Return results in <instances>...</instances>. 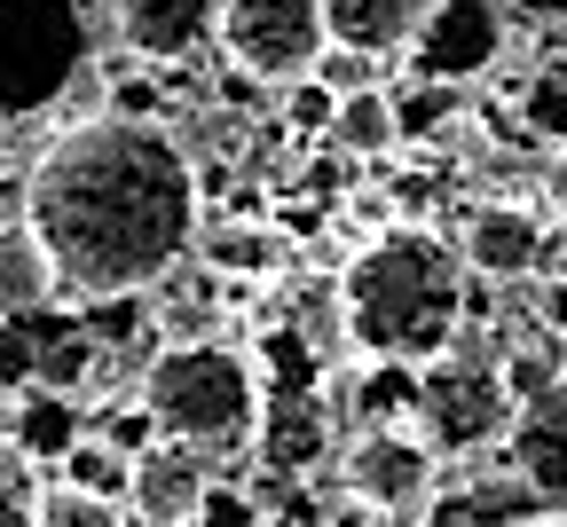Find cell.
<instances>
[{"mask_svg": "<svg viewBox=\"0 0 567 527\" xmlns=\"http://www.w3.org/2000/svg\"><path fill=\"white\" fill-rule=\"evenodd\" d=\"M24 220L63 276V299L151 291L197 252V158L158 118H87L32 158Z\"/></svg>", "mask_w": 567, "mask_h": 527, "instance_id": "cell-1", "label": "cell"}, {"mask_svg": "<svg viewBox=\"0 0 567 527\" xmlns=\"http://www.w3.org/2000/svg\"><path fill=\"white\" fill-rule=\"evenodd\" d=\"M465 252L434 220H386L339 260V339L379 370H425L457 354L465 331Z\"/></svg>", "mask_w": 567, "mask_h": 527, "instance_id": "cell-2", "label": "cell"}, {"mask_svg": "<svg viewBox=\"0 0 567 527\" xmlns=\"http://www.w3.org/2000/svg\"><path fill=\"white\" fill-rule=\"evenodd\" d=\"M142 402H151L166 441H189L205 457L252 448L268 425V394H260V362L237 354L229 339H166L142 362Z\"/></svg>", "mask_w": 567, "mask_h": 527, "instance_id": "cell-3", "label": "cell"}, {"mask_svg": "<svg viewBox=\"0 0 567 527\" xmlns=\"http://www.w3.org/2000/svg\"><path fill=\"white\" fill-rule=\"evenodd\" d=\"M87 9L80 0H0V118H32L87 80Z\"/></svg>", "mask_w": 567, "mask_h": 527, "instance_id": "cell-4", "label": "cell"}, {"mask_svg": "<svg viewBox=\"0 0 567 527\" xmlns=\"http://www.w3.org/2000/svg\"><path fill=\"white\" fill-rule=\"evenodd\" d=\"M331 55L323 0H221V63L252 87H300Z\"/></svg>", "mask_w": 567, "mask_h": 527, "instance_id": "cell-5", "label": "cell"}, {"mask_svg": "<svg viewBox=\"0 0 567 527\" xmlns=\"http://www.w3.org/2000/svg\"><path fill=\"white\" fill-rule=\"evenodd\" d=\"M520 425V402L505 386V370H481V362H425L417 370V433L442 448V457H465V448H488L496 433L513 441Z\"/></svg>", "mask_w": 567, "mask_h": 527, "instance_id": "cell-6", "label": "cell"}, {"mask_svg": "<svg viewBox=\"0 0 567 527\" xmlns=\"http://www.w3.org/2000/svg\"><path fill=\"white\" fill-rule=\"evenodd\" d=\"M434 473H442V448L417 425H363L347 448V496L363 512H417L434 496Z\"/></svg>", "mask_w": 567, "mask_h": 527, "instance_id": "cell-7", "label": "cell"}, {"mask_svg": "<svg viewBox=\"0 0 567 527\" xmlns=\"http://www.w3.org/2000/svg\"><path fill=\"white\" fill-rule=\"evenodd\" d=\"M457 252H465V268L488 276V283H528V276L544 268L551 237H544V213H536V205H520V197H488V205L465 213Z\"/></svg>", "mask_w": 567, "mask_h": 527, "instance_id": "cell-8", "label": "cell"}, {"mask_svg": "<svg viewBox=\"0 0 567 527\" xmlns=\"http://www.w3.org/2000/svg\"><path fill=\"white\" fill-rule=\"evenodd\" d=\"M213 504V457L189 441H158L134 457V488H126V512L142 527H197Z\"/></svg>", "mask_w": 567, "mask_h": 527, "instance_id": "cell-9", "label": "cell"}, {"mask_svg": "<svg viewBox=\"0 0 567 527\" xmlns=\"http://www.w3.org/2000/svg\"><path fill=\"white\" fill-rule=\"evenodd\" d=\"M111 17L126 55L151 71H174L197 48H221V0H111Z\"/></svg>", "mask_w": 567, "mask_h": 527, "instance_id": "cell-10", "label": "cell"}, {"mask_svg": "<svg viewBox=\"0 0 567 527\" xmlns=\"http://www.w3.org/2000/svg\"><path fill=\"white\" fill-rule=\"evenodd\" d=\"M496 55H505V0H442L425 40H417V71L450 80V87H465Z\"/></svg>", "mask_w": 567, "mask_h": 527, "instance_id": "cell-11", "label": "cell"}, {"mask_svg": "<svg viewBox=\"0 0 567 527\" xmlns=\"http://www.w3.org/2000/svg\"><path fill=\"white\" fill-rule=\"evenodd\" d=\"M434 9L442 0H323V24H331V48L386 63V55H417Z\"/></svg>", "mask_w": 567, "mask_h": 527, "instance_id": "cell-12", "label": "cell"}, {"mask_svg": "<svg viewBox=\"0 0 567 527\" xmlns=\"http://www.w3.org/2000/svg\"><path fill=\"white\" fill-rule=\"evenodd\" d=\"M513 465H520L528 496L567 519V379H559L544 402L520 410V425H513Z\"/></svg>", "mask_w": 567, "mask_h": 527, "instance_id": "cell-13", "label": "cell"}, {"mask_svg": "<svg viewBox=\"0 0 567 527\" xmlns=\"http://www.w3.org/2000/svg\"><path fill=\"white\" fill-rule=\"evenodd\" d=\"M189 260L205 276H221V283H276L292 268V237H284L276 220H205Z\"/></svg>", "mask_w": 567, "mask_h": 527, "instance_id": "cell-14", "label": "cell"}, {"mask_svg": "<svg viewBox=\"0 0 567 527\" xmlns=\"http://www.w3.org/2000/svg\"><path fill=\"white\" fill-rule=\"evenodd\" d=\"M55 291H63V276H55L40 229H32L24 213H17V220H0V331H17L24 316H40Z\"/></svg>", "mask_w": 567, "mask_h": 527, "instance_id": "cell-15", "label": "cell"}, {"mask_svg": "<svg viewBox=\"0 0 567 527\" xmlns=\"http://www.w3.org/2000/svg\"><path fill=\"white\" fill-rule=\"evenodd\" d=\"M410 134H402V95L394 87H347L339 95V118H331V149L347 166H379V158H394Z\"/></svg>", "mask_w": 567, "mask_h": 527, "instance_id": "cell-16", "label": "cell"}, {"mask_svg": "<svg viewBox=\"0 0 567 527\" xmlns=\"http://www.w3.org/2000/svg\"><path fill=\"white\" fill-rule=\"evenodd\" d=\"M87 433H95V425H87L80 394H63V386H32V394L17 402V417H9V441H17L24 465H63Z\"/></svg>", "mask_w": 567, "mask_h": 527, "instance_id": "cell-17", "label": "cell"}, {"mask_svg": "<svg viewBox=\"0 0 567 527\" xmlns=\"http://www.w3.org/2000/svg\"><path fill=\"white\" fill-rule=\"evenodd\" d=\"M55 480L87 488V496H111V504H126V488H134V457H126V448H118L111 433H87V441L55 465Z\"/></svg>", "mask_w": 567, "mask_h": 527, "instance_id": "cell-18", "label": "cell"}, {"mask_svg": "<svg viewBox=\"0 0 567 527\" xmlns=\"http://www.w3.org/2000/svg\"><path fill=\"white\" fill-rule=\"evenodd\" d=\"M24 527H142L126 504H111V496H87V488H71V480H55V488H40L32 496V519Z\"/></svg>", "mask_w": 567, "mask_h": 527, "instance_id": "cell-19", "label": "cell"}, {"mask_svg": "<svg viewBox=\"0 0 567 527\" xmlns=\"http://www.w3.org/2000/svg\"><path fill=\"white\" fill-rule=\"evenodd\" d=\"M276 118H284V134H292L300 149H308V142H331V118H339V87H323V80H300V87H284Z\"/></svg>", "mask_w": 567, "mask_h": 527, "instance_id": "cell-20", "label": "cell"}, {"mask_svg": "<svg viewBox=\"0 0 567 527\" xmlns=\"http://www.w3.org/2000/svg\"><path fill=\"white\" fill-rule=\"evenodd\" d=\"M520 9H544V17H567V0H520Z\"/></svg>", "mask_w": 567, "mask_h": 527, "instance_id": "cell-21", "label": "cell"}]
</instances>
